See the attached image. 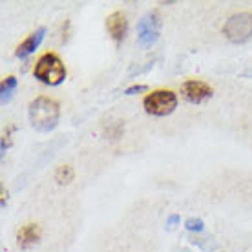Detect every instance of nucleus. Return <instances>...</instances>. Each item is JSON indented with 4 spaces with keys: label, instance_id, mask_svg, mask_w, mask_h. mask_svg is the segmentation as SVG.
<instances>
[{
    "label": "nucleus",
    "instance_id": "1",
    "mask_svg": "<svg viewBox=\"0 0 252 252\" xmlns=\"http://www.w3.org/2000/svg\"><path fill=\"white\" fill-rule=\"evenodd\" d=\"M28 117L32 126L37 132L48 133L51 132L61 121V108L50 97H37L30 102Z\"/></svg>",
    "mask_w": 252,
    "mask_h": 252
},
{
    "label": "nucleus",
    "instance_id": "2",
    "mask_svg": "<svg viewBox=\"0 0 252 252\" xmlns=\"http://www.w3.org/2000/svg\"><path fill=\"white\" fill-rule=\"evenodd\" d=\"M33 75L48 86H59L66 79V68L55 53H44L33 68Z\"/></svg>",
    "mask_w": 252,
    "mask_h": 252
},
{
    "label": "nucleus",
    "instance_id": "3",
    "mask_svg": "<svg viewBox=\"0 0 252 252\" xmlns=\"http://www.w3.org/2000/svg\"><path fill=\"white\" fill-rule=\"evenodd\" d=\"M145 112L154 117H166L177 108V95L172 90H156L143 101Z\"/></svg>",
    "mask_w": 252,
    "mask_h": 252
},
{
    "label": "nucleus",
    "instance_id": "4",
    "mask_svg": "<svg viewBox=\"0 0 252 252\" xmlns=\"http://www.w3.org/2000/svg\"><path fill=\"white\" fill-rule=\"evenodd\" d=\"M223 35L232 44H245L252 38V15L251 13H236L223 24Z\"/></svg>",
    "mask_w": 252,
    "mask_h": 252
},
{
    "label": "nucleus",
    "instance_id": "5",
    "mask_svg": "<svg viewBox=\"0 0 252 252\" xmlns=\"http://www.w3.org/2000/svg\"><path fill=\"white\" fill-rule=\"evenodd\" d=\"M159 30H161V20L158 13H146L137 24L139 42L143 46L154 44L159 37Z\"/></svg>",
    "mask_w": 252,
    "mask_h": 252
},
{
    "label": "nucleus",
    "instance_id": "6",
    "mask_svg": "<svg viewBox=\"0 0 252 252\" xmlns=\"http://www.w3.org/2000/svg\"><path fill=\"white\" fill-rule=\"evenodd\" d=\"M181 94H183L185 99L189 102H192V104H201V102H205L207 99L212 97L214 90L210 88L207 82L192 79V81H187L181 84Z\"/></svg>",
    "mask_w": 252,
    "mask_h": 252
},
{
    "label": "nucleus",
    "instance_id": "7",
    "mask_svg": "<svg viewBox=\"0 0 252 252\" xmlns=\"http://www.w3.org/2000/svg\"><path fill=\"white\" fill-rule=\"evenodd\" d=\"M106 28H108L110 37L114 38L117 44H121L126 37V32H128V20H126V15L123 11H114L106 19Z\"/></svg>",
    "mask_w": 252,
    "mask_h": 252
},
{
    "label": "nucleus",
    "instance_id": "8",
    "mask_svg": "<svg viewBox=\"0 0 252 252\" xmlns=\"http://www.w3.org/2000/svg\"><path fill=\"white\" fill-rule=\"evenodd\" d=\"M44 35H46V28H38L37 32H33L30 37L26 38L24 42H20L19 48H17V51H15V55H17L19 59L30 57L33 51L40 46V42L44 40Z\"/></svg>",
    "mask_w": 252,
    "mask_h": 252
},
{
    "label": "nucleus",
    "instance_id": "9",
    "mask_svg": "<svg viewBox=\"0 0 252 252\" xmlns=\"http://www.w3.org/2000/svg\"><path fill=\"white\" fill-rule=\"evenodd\" d=\"M40 240V228H38L37 223H28L20 228L19 234H17V241L22 249H28V247L35 245L37 241Z\"/></svg>",
    "mask_w": 252,
    "mask_h": 252
},
{
    "label": "nucleus",
    "instance_id": "10",
    "mask_svg": "<svg viewBox=\"0 0 252 252\" xmlns=\"http://www.w3.org/2000/svg\"><path fill=\"white\" fill-rule=\"evenodd\" d=\"M17 84H19V81H17V77H6L4 81H2V86H0V94H2V104H6V102H9V99H11L13 92H15V88H17Z\"/></svg>",
    "mask_w": 252,
    "mask_h": 252
},
{
    "label": "nucleus",
    "instance_id": "11",
    "mask_svg": "<svg viewBox=\"0 0 252 252\" xmlns=\"http://www.w3.org/2000/svg\"><path fill=\"white\" fill-rule=\"evenodd\" d=\"M55 179L61 185H68L73 179V170L69 166H59V170L55 172Z\"/></svg>",
    "mask_w": 252,
    "mask_h": 252
},
{
    "label": "nucleus",
    "instance_id": "12",
    "mask_svg": "<svg viewBox=\"0 0 252 252\" xmlns=\"http://www.w3.org/2000/svg\"><path fill=\"white\" fill-rule=\"evenodd\" d=\"M185 228L190 232H201L205 225H203V220H199V218H190V220L185 221Z\"/></svg>",
    "mask_w": 252,
    "mask_h": 252
},
{
    "label": "nucleus",
    "instance_id": "13",
    "mask_svg": "<svg viewBox=\"0 0 252 252\" xmlns=\"http://www.w3.org/2000/svg\"><path fill=\"white\" fill-rule=\"evenodd\" d=\"M141 92H146V86L145 84H133V86H130V88L125 90L126 95H133V94H141Z\"/></svg>",
    "mask_w": 252,
    "mask_h": 252
},
{
    "label": "nucleus",
    "instance_id": "14",
    "mask_svg": "<svg viewBox=\"0 0 252 252\" xmlns=\"http://www.w3.org/2000/svg\"><path fill=\"white\" fill-rule=\"evenodd\" d=\"M176 223H179V216L172 214L168 220H166V228H174L176 227Z\"/></svg>",
    "mask_w": 252,
    "mask_h": 252
}]
</instances>
